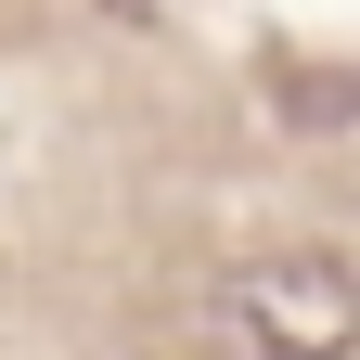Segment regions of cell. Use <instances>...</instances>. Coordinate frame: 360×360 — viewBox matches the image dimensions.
<instances>
[{
	"instance_id": "cell-1",
	"label": "cell",
	"mask_w": 360,
	"mask_h": 360,
	"mask_svg": "<svg viewBox=\"0 0 360 360\" xmlns=\"http://www.w3.org/2000/svg\"><path fill=\"white\" fill-rule=\"evenodd\" d=\"M219 322L257 335V347H347V335H360V296H347L335 257H283V270H245Z\"/></svg>"
}]
</instances>
